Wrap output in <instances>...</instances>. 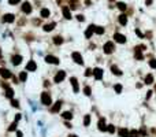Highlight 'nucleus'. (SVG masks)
I'll return each mask as SVG.
<instances>
[{
  "instance_id": "f257e3e1",
  "label": "nucleus",
  "mask_w": 156,
  "mask_h": 137,
  "mask_svg": "<svg viewBox=\"0 0 156 137\" xmlns=\"http://www.w3.org/2000/svg\"><path fill=\"white\" fill-rule=\"evenodd\" d=\"M40 100L44 106H51L52 104V96H51L49 92H42L41 96H40Z\"/></svg>"
},
{
  "instance_id": "f03ea898",
  "label": "nucleus",
  "mask_w": 156,
  "mask_h": 137,
  "mask_svg": "<svg viewBox=\"0 0 156 137\" xmlns=\"http://www.w3.org/2000/svg\"><path fill=\"white\" fill-rule=\"evenodd\" d=\"M114 49H115V45H114V43H111V41H107V43L104 44V47H103V51H104V54H107V55L112 54Z\"/></svg>"
},
{
  "instance_id": "7ed1b4c3",
  "label": "nucleus",
  "mask_w": 156,
  "mask_h": 137,
  "mask_svg": "<svg viewBox=\"0 0 156 137\" xmlns=\"http://www.w3.org/2000/svg\"><path fill=\"white\" fill-rule=\"evenodd\" d=\"M0 75H1V78H4V80H10V78H13L11 71H10L8 68H6V67L0 68Z\"/></svg>"
},
{
  "instance_id": "20e7f679",
  "label": "nucleus",
  "mask_w": 156,
  "mask_h": 137,
  "mask_svg": "<svg viewBox=\"0 0 156 137\" xmlns=\"http://www.w3.org/2000/svg\"><path fill=\"white\" fill-rule=\"evenodd\" d=\"M66 78V71H63V70H59L58 73H56L55 78H54V81L56 82V84H59V82H62Z\"/></svg>"
},
{
  "instance_id": "39448f33",
  "label": "nucleus",
  "mask_w": 156,
  "mask_h": 137,
  "mask_svg": "<svg viewBox=\"0 0 156 137\" xmlns=\"http://www.w3.org/2000/svg\"><path fill=\"white\" fill-rule=\"evenodd\" d=\"M71 58H73V60H74L77 64H84L82 55H81L80 52H73V54H71Z\"/></svg>"
},
{
  "instance_id": "423d86ee",
  "label": "nucleus",
  "mask_w": 156,
  "mask_h": 137,
  "mask_svg": "<svg viewBox=\"0 0 156 137\" xmlns=\"http://www.w3.org/2000/svg\"><path fill=\"white\" fill-rule=\"evenodd\" d=\"M62 106H63V102L62 100H58V102L51 107V112L52 114H56V112H59L60 111V108H62Z\"/></svg>"
},
{
  "instance_id": "0eeeda50",
  "label": "nucleus",
  "mask_w": 156,
  "mask_h": 137,
  "mask_svg": "<svg viewBox=\"0 0 156 137\" xmlns=\"http://www.w3.org/2000/svg\"><path fill=\"white\" fill-rule=\"evenodd\" d=\"M97 126H99V130H100V132H107L106 118H100V119H99V122H97Z\"/></svg>"
},
{
  "instance_id": "6e6552de",
  "label": "nucleus",
  "mask_w": 156,
  "mask_h": 137,
  "mask_svg": "<svg viewBox=\"0 0 156 137\" xmlns=\"http://www.w3.org/2000/svg\"><path fill=\"white\" fill-rule=\"evenodd\" d=\"M114 40L116 41V43H119V44H125V43H126V37H125L123 34H121V33H115L114 34Z\"/></svg>"
},
{
  "instance_id": "1a4fd4ad",
  "label": "nucleus",
  "mask_w": 156,
  "mask_h": 137,
  "mask_svg": "<svg viewBox=\"0 0 156 137\" xmlns=\"http://www.w3.org/2000/svg\"><path fill=\"white\" fill-rule=\"evenodd\" d=\"M45 62L47 63H51V64H59V59L54 55H48L45 56Z\"/></svg>"
},
{
  "instance_id": "9d476101",
  "label": "nucleus",
  "mask_w": 156,
  "mask_h": 137,
  "mask_svg": "<svg viewBox=\"0 0 156 137\" xmlns=\"http://www.w3.org/2000/svg\"><path fill=\"white\" fill-rule=\"evenodd\" d=\"M93 77H95V80H101L103 78V70L100 67H95V70H93Z\"/></svg>"
},
{
  "instance_id": "9b49d317",
  "label": "nucleus",
  "mask_w": 156,
  "mask_h": 137,
  "mask_svg": "<svg viewBox=\"0 0 156 137\" xmlns=\"http://www.w3.org/2000/svg\"><path fill=\"white\" fill-rule=\"evenodd\" d=\"M70 82H71V86H73V89H74V92H75V93H78V92H80V86H78V80H77L75 77H71V78H70Z\"/></svg>"
},
{
  "instance_id": "f8f14e48",
  "label": "nucleus",
  "mask_w": 156,
  "mask_h": 137,
  "mask_svg": "<svg viewBox=\"0 0 156 137\" xmlns=\"http://www.w3.org/2000/svg\"><path fill=\"white\" fill-rule=\"evenodd\" d=\"M36 68H37V64L34 60H29L27 64H26V71H36Z\"/></svg>"
},
{
  "instance_id": "ddd939ff",
  "label": "nucleus",
  "mask_w": 156,
  "mask_h": 137,
  "mask_svg": "<svg viewBox=\"0 0 156 137\" xmlns=\"http://www.w3.org/2000/svg\"><path fill=\"white\" fill-rule=\"evenodd\" d=\"M130 130H127V128H119L118 129V134L119 137H129Z\"/></svg>"
},
{
  "instance_id": "4468645a",
  "label": "nucleus",
  "mask_w": 156,
  "mask_h": 137,
  "mask_svg": "<svg viewBox=\"0 0 156 137\" xmlns=\"http://www.w3.org/2000/svg\"><path fill=\"white\" fill-rule=\"evenodd\" d=\"M155 81V78H153V74H147L145 78H144V84H147V85H152Z\"/></svg>"
},
{
  "instance_id": "2eb2a0df",
  "label": "nucleus",
  "mask_w": 156,
  "mask_h": 137,
  "mask_svg": "<svg viewBox=\"0 0 156 137\" xmlns=\"http://www.w3.org/2000/svg\"><path fill=\"white\" fill-rule=\"evenodd\" d=\"M11 62H13L14 66L21 64V63H22V56H21V55H14L13 58H11Z\"/></svg>"
},
{
  "instance_id": "dca6fc26",
  "label": "nucleus",
  "mask_w": 156,
  "mask_h": 137,
  "mask_svg": "<svg viewBox=\"0 0 156 137\" xmlns=\"http://www.w3.org/2000/svg\"><path fill=\"white\" fill-rule=\"evenodd\" d=\"M22 11L25 14H30L32 13V4L30 3H23L22 4Z\"/></svg>"
},
{
  "instance_id": "f3484780",
  "label": "nucleus",
  "mask_w": 156,
  "mask_h": 137,
  "mask_svg": "<svg viewBox=\"0 0 156 137\" xmlns=\"http://www.w3.org/2000/svg\"><path fill=\"white\" fill-rule=\"evenodd\" d=\"M95 27H96V26H93V25H90L88 27V30L85 32V37H86V39H90V37H92V34L95 33Z\"/></svg>"
},
{
  "instance_id": "a211bd4d",
  "label": "nucleus",
  "mask_w": 156,
  "mask_h": 137,
  "mask_svg": "<svg viewBox=\"0 0 156 137\" xmlns=\"http://www.w3.org/2000/svg\"><path fill=\"white\" fill-rule=\"evenodd\" d=\"M111 73L114 74V75H122V71H121V68L118 67V66H115V64H112L111 66Z\"/></svg>"
},
{
  "instance_id": "6ab92c4d",
  "label": "nucleus",
  "mask_w": 156,
  "mask_h": 137,
  "mask_svg": "<svg viewBox=\"0 0 156 137\" xmlns=\"http://www.w3.org/2000/svg\"><path fill=\"white\" fill-rule=\"evenodd\" d=\"M14 21H15V17H14L13 14H6L4 18H3V22H7V23H11Z\"/></svg>"
},
{
  "instance_id": "aec40b11",
  "label": "nucleus",
  "mask_w": 156,
  "mask_h": 137,
  "mask_svg": "<svg viewBox=\"0 0 156 137\" xmlns=\"http://www.w3.org/2000/svg\"><path fill=\"white\" fill-rule=\"evenodd\" d=\"M62 118H63L64 121L73 119V112L71 111H63V112H62Z\"/></svg>"
},
{
  "instance_id": "412c9836",
  "label": "nucleus",
  "mask_w": 156,
  "mask_h": 137,
  "mask_svg": "<svg viewBox=\"0 0 156 137\" xmlns=\"http://www.w3.org/2000/svg\"><path fill=\"white\" fill-rule=\"evenodd\" d=\"M118 21H119V23L122 26H125V25H127V17L125 15V14H121L118 17Z\"/></svg>"
},
{
  "instance_id": "4be33fe9",
  "label": "nucleus",
  "mask_w": 156,
  "mask_h": 137,
  "mask_svg": "<svg viewBox=\"0 0 156 137\" xmlns=\"http://www.w3.org/2000/svg\"><path fill=\"white\" fill-rule=\"evenodd\" d=\"M14 93H15V92H14L13 88H7V89H6V97L10 99V100L14 99Z\"/></svg>"
},
{
  "instance_id": "5701e85b",
  "label": "nucleus",
  "mask_w": 156,
  "mask_h": 137,
  "mask_svg": "<svg viewBox=\"0 0 156 137\" xmlns=\"http://www.w3.org/2000/svg\"><path fill=\"white\" fill-rule=\"evenodd\" d=\"M40 15H41L42 18H48L51 15V11L48 8H41V11H40Z\"/></svg>"
},
{
  "instance_id": "b1692460",
  "label": "nucleus",
  "mask_w": 156,
  "mask_h": 137,
  "mask_svg": "<svg viewBox=\"0 0 156 137\" xmlns=\"http://www.w3.org/2000/svg\"><path fill=\"white\" fill-rule=\"evenodd\" d=\"M62 13H63V15L67 19H71V14H70V10L67 8V7H62Z\"/></svg>"
},
{
  "instance_id": "393cba45",
  "label": "nucleus",
  "mask_w": 156,
  "mask_h": 137,
  "mask_svg": "<svg viewBox=\"0 0 156 137\" xmlns=\"http://www.w3.org/2000/svg\"><path fill=\"white\" fill-rule=\"evenodd\" d=\"M18 78H19V81H21V82H25L26 80H27V71H21Z\"/></svg>"
},
{
  "instance_id": "a878e982",
  "label": "nucleus",
  "mask_w": 156,
  "mask_h": 137,
  "mask_svg": "<svg viewBox=\"0 0 156 137\" xmlns=\"http://www.w3.org/2000/svg\"><path fill=\"white\" fill-rule=\"evenodd\" d=\"M134 58H136L137 60H142V59H144L142 51H138V49H136V52H134Z\"/></svg>"
},
{
  "instance_id": "bb28decb",
  "label": "nucleus",
  "mask_w": 156,
  "mask_h": 137,
  "mask_svg": "<svg viewBox=\"0 0 156 137\" xmlns=\"http://www.w3.org/2000/svg\"><path fill=\"white\" fill-rule=\"evenodd\" d=\"M62 43H63V39H62L60 36H55V37H54V44H55V45H62Z\"/></svg>"
},
{
  "instance_id": "cd10ccee",
  "label": "nucleus",
  "mask_w": 156,
  "mask_h": 137,
  "mask_svg": "<svg viewBox=\"0 0 156 137\" xmlns=\"http://www.w3.org/2000/svg\"><path fill=\"white\" fill-rule=\"evenodd\" d=\"M104 32H106V29H104L103 26H96V27H95V33L99 34V36H100V34H103Z\"/></svg>"
},
{
  "instance_id": "c85d7f7f",
  "label": "nucleus",
  "mask_w": 156,
  "mask_h": 137,
  "mask_svg": "<svg viewBox=\"0 0 156 137\" xmlns=\"http://www.w3.org/2000/svg\"><path fill=\"white\" fill-rule=\"evenodd\" d=\"M116 7H118L121 11H126L127 10V6L125 4V3H122V1H118V3H116Z\"/></svg>"
},
{
  "instance_id": "c756f323",
  "label": "nucleus",
  "mask_w": 156,
  "mask_h": 137,
  "mask_svg": "<svg viewBox=\"0 0 156 137\" xmlns=\"http://www.w3.org/2000/svg\"><path fill=\"white\" fill-rule=\"evenodd\" d=\"M54 27H55V22L45 25V26H44V30H45V32H51V30H54Z\"/></svg>"
},
{
  "instance_id": "7c9ffc66",
  "label": "nucleus",
  "mask_w": 156,
  "mask_h": 137,
  "mask_svg": "<svg viewBox=\"0 0 156 137\" xmlns=\"http://www.w3.org/2000/svg\"><path fill=\"white\" fill-rule=\"evenodd\" d=\"M84 93H85V96H90V95H92V88L89 85L84 86Z\"/></svg>"
},
{
  "instance_id": "2f4dec72",
  "label": "nucleus",
  "mask_w": 156,
  "mask_h": 137,
  "mask_svg": "<svg viewBox=\"0 0 156 137\" xmlns=\"http://www.w3.org/2000/svg\"><path fill=\"white\" fill-rule=\"evenodd\" d=\"M129 137H140V132L137 129H133V130H130V133H129Z\"/></svg>"
},
{
  "instance_id": "473e14b6",
  "label": "nucleus",
  "mask_w": 156,
  "mask_h": 137,
  "mask_svg": "<svg viewBox=\"0 0 156 137\" xmlns=\"http://www.w3.org/2000/svg\"><path fill=\"white\" fill-rule=\"evenodd\" d=\"M89 125H90V115L86 114L84 116V126H89Z\"/></svg>"
},
{
  "instance_id": "72a5a7b5",
  "label": "nucleus",
  "mask_w": 156,
  "mask_h": 137,
  "mask_svg": "<svg viewBox=\"0 0 156 137\" xmlns=\"http://www.w3.org/2000/svg\"><path fill=\"white\" fill-rule=\"evenodd\" d=\"M107 132L111 133V134H114V133L116 132V129H115L114 125H107Z\"/></svg>"
},
{
  "instance_id": "f704fd0d",
  "label": "nucleus",
  "mask_w": 156,
  "mask_h": 137,
  "mask_svg": "<svg viewBox=\"0 0 156 137\" xmlns=\"http://www.w3.org/2000/svg\"><path fill=\"white\" fill-rule=\"evenodd\" d=\"M114 90L116 92V93H122V85H121V84L114 85Z\"/></svg>"
},
{
  "instance_id": "c9c22d12",
  "label": "nucleus",
  "mask_w": 156,
  "mask_h": 137,
  "mask_svg": "<svg viewBox=\"0 0 156 137\" xmlns=\"http://www.w3.org/2000/svg\"><path fill=\"white\" fill-rule=\"evenodd\" d=\"M11 106L15 108L19 107V100H17V99H11Z\"/></svg>"
},
{
  "instance_id": "e433bc0d",
  "label": "nucleus",
  "mask_w": 156,
  "mask_h": 137,
  "mask_svg": "<svg viewBox=\"0 0 156 137\" xmlns=\"http://www.w3.org/2000/svg\"><path fill=\"white\" fill-rule=\"evenodd\" d=\"M14 130H17V122L15 121L10 125V128H8V132H14Z\"/></svg>"
},
{
  "instance_id": "4c0bfd02",
  "label": "nucleus",
  "mask_w": 156,
  "mask_h": 137,
  "mask_svg": "<svg viewBox=\"0 0 156 137\" xmlns=\"http://www.w3.org/2000/svg\"><path fill=\"white\" fill-rule=\"evenodd\" d=\"M149 67H151V68H156V59H151V60H149Z\"/></svg>"
},
{
  "instance_id": "58836bf2",
  "label": "nucleus",
  "mask_w": 156,
  "mask_h": 137,
  "mask_svg": "<svg viewBox=\"0 0 156 137\" xmlns=\"http://www.w3.org/2000/svg\"><path fill=\"white\" fill-rule=\"evenodd\" d=\"M85 75H86V77H89V75H93V70H92V68H86Z\"/></svg>"
},
{
  "instance_id": "ea45409f",
  "label": "nucleus",
  "mask_w": 156,
  "mask_h": 137,
  "mask_svg": "<svg viewBox=\"0 0 156 137\" xmlns=\"http://www.w3.org/2000/svg\"><path fill=\"white\" fill-rule=\"evenodd\" d=\"M19 1H21V0H8V3H10V4H11V6H14V4H18Z\"/></svg>"
},
{
  "instance_id": "a19ab883",
  "label": "nucleus",
  "mask_w": 156,
  "mask_h": 137,
  "mask_svg": "<svg viewBox=\"0 0 156 137\" xmlns=\"http://www.w3.org/2000/svg\"><path fill=\"white\" fill-rule=\"evenodd\" d=\"M136 34H137V36H138V37H141V39H144V34L141 33V32H140L138 29H136Z\"/></svg>"
},
{
  "instance_id": "79ce46f5",
  "label": "nucleus",
  "mask_w": 156,
  "mask_h": 137,
  "mask_svg": "<svg viewBox=\"0 0 156 137\" xmlns=\"http://www.w3.org/2000/svg\"><path fill=\"white\" fill-rule=\"evenodd\" d=\"M77 19H78V21H80V22H82V21H85V17H84V15H81V14H80V15H77Z\"/></svg>"
},
{
  "instance_id": "37998d69",
  "label": "nucleus",
  "mask_w": 156,
  "mask_h": 137,
  "mask_svg": "<svg viewBox=\"0 0 156 137\" xmlns=\"http://www.w3.org/2000/svg\"><path fill=\"white\" fill-rule=\"evenodd\" d=\"M152 95H153V90H148L147 92V99H151Z\"/></svg>"
},
{
  "instance_id": "c03bdc74",
  "label": "nucleus",
  "mask_w": 156,
  "mask_h": 137,
  "mask_svg": "<svg viewBox=\"0 0 156 137\" xmlns=\"http://www.w3.org/2000/svg\"><path fill=\"white\" fill-rule=\"evenodd\" d=\"M21 114H17V115H15V122H18V121H21Z\"/></svg>"
},
{
  "instance_id": "a18cd8bd",
  "label": "nucleus",
  "mask_w": 156,
  "mask_h": 137,
  "mask_svg": "<svg viewBox=\"0 0 156 137\" xmlns=\"http://www.w3.org/2000/svg\"><path fill=\"white\" fill-rule=\"evenodd\" d=\"M17 137H23V133L21 130H17Z\"/></svg>"
},
{
  "instance_id": "49530a36",
  "label": "nucleus",
  "mask_w": 156,
  "mask_h": 137,
  "mask_svg": "<svg viewBox=\"0 0 156 137\" xmlns=\"http://www.w3.org/2000/svg\"><path fill=\"white\" fill-rule=\"evenodd\" d=\"M64 125H66V128H68V129L71 128V125H70V122H67V121H66V123H64Z\"/></svg>"
},
{
  "instance_id": "de8ad7c7",
  "label": "nucleus",
  "mask_w": 156,
  "mask_h": 137,
  "mask_svg": "<svg viewBox=\"0 0 156 137\" xmlns=\"http://www.w3.org/2000/svg\"><path fill=\"white\" fill-rule=\"evenodd\" d=\"M44 86H49V81H44Z\"/></svg>"
},
{
  "instance_id": "09e8293b",
  "label": "nucleus",
  "mask_w": 156,
  "mask_h": 137,
  "mask_svg": "<svg viewBox=\"0 0 156 137\" xmlns=\"http://www.w3.org/2000/svg\"><path fill=\"white\" fill-rule=\"evenodd\" d=\"M67 137H78V136H75V134H68Z\"/></svg>"
},
{
  "instance_id": "8fccbe9b",
  "label": "nucleus",
  "mask_w": 156,
  "mask_h": 137,
  "mask_svg": "<svg viewBox=\"0 0 156 137\" xmlns=\"http://www.w3.org/2000/svg\"><path fill=\"white\" fill-rule=\"evenodd\" d=\"M0 58H1V51H0Z\"/></svg>"
},
{
  "instance_id": "3c124183",
  "label": "nucleus",
  "mask_w": 156,
  "mask_h": 137,
  "mask_svg": "<svg viewBox=\"0 0 156 137\" xmlns=\"http://www.w3.org/2000/svg\"><path fill=\"white\" fill-rule=\"evenodd\" d=\"M111 1H112V0H111Z\"/></svg>"
}]
</instances>
